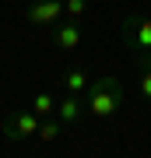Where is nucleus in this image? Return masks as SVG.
I'll return each instance as SVG.
<instances>
[{
  "instance_id": "nucleus-1",
  "label": "nucleus",
  "mask_w": 151,
  "mask_h": 158,
  "mask_svg": "<svg viewBox=\"0 0 151 158\" xmlns=\"http://www.w3.org/2000/svg\"><path fill=\"white\" fill-rule=\"evenodd\" d=\"M84 106H88V116L95 119H112L120 113V106H123V85H120V77H99L95 85H88L84 91Z\"/></svg>"
},
{
  "instance_id": "nucleus-2",
  "label": "nucleus",
  "mask_w": 151,
  "mask_h": 158,
  "mask_svg": "<svg viewBox=\"0 0 151 158\" xmlns=\"http://www.w3.org/2000/svg\"><path fill=\"white\" fill-rule=\"evenodd\" d=\"M120 32H123V42H127L130 53L151 49V18L148 14H127L123 25H120Z\"/></svg>"
},
{
  "instance_id": "nucleus-3",
  "label": "nucleus",
  "mask_w": 151,
  "mask_h": 158,
  "mask_svg": "<svg viewBox=\"0 0 151 158\" xmlns=\"http://www.w3.org/2000/svg\"><path fill=\"white\" fill-rule=\"evenodd\" d=\"M39 113H32V109H18V113H11L4 119V130L0 134L7 137L11 144H18V141H28L32 134H39Z\"/></svg>"
},
{
  "instance_id": "nucleus-4",
  "label": "nucleus",
  "mask_w": 151,
  "mask_h": 158,
  "mask_svg": "<svg viewBox=\"0 0 151 158\" xmlns=\"http://www.w3.org/2000/svg\"><path fill=\"white\" fill-rule=\"evenodd\" d=\"M60 18H63V0H35L28 7V21L39 28H53Z\"/></svg>"
},
{
  "instance_id": "nucleus-5",
  "label": "nucleus",
  "mask_w": 151,
  "mask_h": 158,
  "mask_svg": "<svg viewBox=\"0 0 151 158\" xmlns=\"http://www.w3.org/2000/svg\"><path fill=\"white\" fill-rule=\"evenodd\" d=\"M53 46L63 49V53H74L81 46V25H78V18H67V21H56L53 25Z\"/></svg>"
},
{
  "instance_id": "nucleus-6",
  "label": "nucleus",
  "mask_w": 151,
  "mask_h": 158,
  "mask_svg": "<svg viewBox=\"0 0 151 158\" xmlns=\"http://www.w3.org/2000/svg\"><path fill=\"white\" fill-rule=\"evenodd\" d=\"M84 113H88V106H84V95H74V91H67L60 102H56V119L60 123H67V127H78Z\"/></svg>"
},
{
  "instance_id": "nucleus-7",
  "label": "nucleus",
  "mask_w": 151,
  "mask_h": 158,
  "mask_svg": "<svg viewBox=\"0 0 151 158\" xmlns=\"http://www.w3.org/2000/svg\"><path fill=\"white\" fill-rule=\"evenodd\" d=\"M60 85H63V91L84 95V91H88V70H84V67H70V70L60 77Z\"/></svg>"
},
{
  "instance_id": "nucleus-8",
  "label": "nucleus",
  "mask_w": 151,
  "mask_h": 158,
  "mask_svg": "<svg viewBox=\"0 0 151 158\" xmlns=\"http://www.w3.org/2000/svg\"><path fill=\"white\" fill-rule=\"evenodd\" d=\"M32 113H39V116H53V113H56V98H53V91H39V95L32 98Z\"/></svg>"
},
{
  "instance_id": "nucleus-9",
  "label": "nucleus",
  "mask_w": 151,
  "mask_h": 158,
  "mask_svg": "<svg viewBox=\"0 0 151 158\" xmlns=\"http://www.w3.org/2000/svg\"><path fill=\"white\" fill-rule=\"evenodd\" d=\"M60 119H53V116H42V123H39V134H35V137H39V141H56V137H60Z\"/></svg>"
},
{
  "instance_id": "nucleus-10",
  "label": "nucleus",
  "mask_w": 151,
  "mask_h": 158,
  "mask_svg": "<svg viewBox=\"0 0 151 158\" xmlns=\"http://www.w3.org/2000/svg\"><path fill=\"white\" fill-rule=\"evenodd\" d=\"M84 11H88V0H63V14L67 18H84Z\"/></svg>"
},
{
  "instance_id": "nucleus-11",
  "label": "nucleus",
  "mask_w": 151,
  "mask_h": 158,
  "mask_svg": "<svg viewBox=\"0 0 151 158\" xmlns=\"http://www.w3.org/2000/svg\"><path fill=\"white\" fill-rule=\"evenodd\" d=\"M134 67H137V70H151V49L134 53Z\"/></svg>"
},
{
  "instance_id": "nucleus-12",
  "label": "nucleus",
  "mask_w": 151,
  "mask_h": 158,
  "mask_svg": "<svg viewBox=\"0 0 151 158\" xmlns=\"http://www.w3.org/2000/svg\"><path fill=\"white\" fill-rule=\"evenodd\" d=\"M137 85H141V95H144L151 102V70H141V77H137Z\"/></svg>"
}]
</instances>
